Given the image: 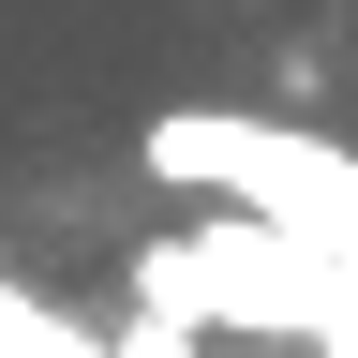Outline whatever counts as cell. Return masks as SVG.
<instances>
[{"label":"cell","instance_id":"6da1fadb","mask_svg":"<svg viewBox=\"0 0 358 358\" xmlns=\"http://www.w3.org/2000/svg\"><path fill=\"white\" fill-rule=\"evenodd\" d=\"M343 313H358L343 268L299 254V239H268V224H239V209L134 254V329H164V343H224V329H299V343H329Z\"/></svg>","mask_w":358,"mask_h":358},{"label":"cell","instance_id":"7a4b0ae2","mask_svg":"<svg viewBox=\"0 0 358 358\" xmlns=\"http://www.w3.org/2000/svg\"><path fill=\"white\" fill-rule=\"evenodd\" d=\"M105 358H194V343H164V329H120V343H105Z\"/></svg>","mask_w":358,"mask_h":358},{"label":"cell","instance_id":"3957f363","mask_svg":"<svg viewBox=\"0 0 358 358\" xmlns=\"http://www.w3.org/2000/svg\"><path fill=\"white\" fill-rule=\"evenodd\" d=\"M313 358H358V313H343V329H329V343H313Z\"/></svg>","mask_w":358,"mask_h":358}]
</instances>
